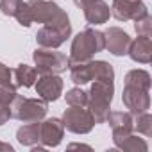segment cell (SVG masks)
<instances>
[{
	"label": "cell",
	"instance_id": "obj_25",
	"mask_svg": "<svg viewBox=\"0 0 152 152\" xmlns=\"http://www.w3.org/2000/svg\"><path fill=\"white\" fill-rule=\"evenodd\" d=\"M134 31H136L138 36L150 38L152 36V18H150V15H145L143 18L134 20Z\"/></svg>",
	"mask_w": 152,
	"mask_h": 152
},
{
	"label": "cell",
	"instance_id": "obj_29",
	"mask_svg": "<svg viewBox=\"0 0 152 152\" xmlns=\"http://www.w3.org/2000/svg\"><path fill=\"white\" fill-rule=\"evenodd\" d=\"M9 118H13V116H11V109H9V107H4V106H0V125L7 124Z\"/></svg>",
	"mask_w": 152,
	"mask_h": 152
},
{
	"label": "cell",
	"instance_id": "obj_14",
	"mask_svg": "<svg viewBox=\"0 0 152 152\" xmlns=\"http://www.w3.org/2000/svg\"><path fill=\"white\" fill-rule=\"evenodd\" d=\"M16 140H18L20 145H23V147H31L34 152L45 148V147L41 145V140H39V122H29V124H23V125L16 131Z\"/></svg>",
	"mask_w": 152,
	"mask_h": 152
},
{
	"label": "cell",
	"instance_id": "obj_6",
	"mask_svg": "<svg viewBox=\"0 0 152 152\" xmlns=\"http://www.w3.org/2000/svg\"><path fill=\"white\" fill-rule=\"evenodd\" d=\"M61 120L64 129L73 134H88L95 127L93 115L86 106H70L68 109H64V115Z\"/></svg>",
	"mask_w": 152,
	"mask_h": 152
},
{
	"label": "cell",
	"instance_id": "obj_7",
	"mask_svg": "<svg viewBox=\"0 0 152 152\" xmlns=\"http://www.w3.org/2000/svg\"><path fill=\"white\" fill-rule=\"evenodd\" d=\"M109 9L111 16H115L118 22H134L148 15V7L143 4V0H113Z\"/></svg>",
	"mask_w": 152,
	"mask_h": 152
},
{
	"label": "cell",
	"instance_id": "obj_8",
	"mask_svg": "<svg viewBox=\"0 0 152 152\" xmlns=\"http://www.w3.org/2000/svg\"><path fill=\"white\" fill-rule=\"evenodd\" d=\"M31 11H32V22L38 23H54L64 16H68L57 4H54L52 0H31L29 2Z\"/></svg>",
	"mask_w": 152,
	"mask_h": 152
},
{
	"label": "cell",
	"instance_id": "obj_13",
	"mask_svg": "<svg viewBox=\"0 0 152 152\" xmlns=\"http://www.w3.org/2000/svg\"><path fill=\"white\" fill-rule=\"evenodd\" d=\"M127 54L134 63L148 64L152 59V39L147 36H138L136 39H131Z\"/></svg>",
	"mask_w": 152,
	"mask_h": 152
},
{
	"label": "cell",
	"instance_id": "obj_9",
	"mask_svg": "<svg viewBox=\"0 0 152 152\" xmlns=\"http://www.w3.org/2000/svg\"><path fill=\"white\" fill-rule=\"evenodd\" d=\"M122 102L132 116L140 115V113H145V111L150 109V91L125 84L124 93H122Z\"/></svg>",
	"mask_w": 152,
	"mask_h": 152
},
{
	"label": "cell",
	"instance_id": "obj_22",
	"mask_svg": "<svg viewBox=\"0 0 152 152\" xmlns=\"http://www.w3.org/2000/svg\"><path fill=\"white\" fill-rule=\"evenodd\" d=\"M132 127H134L140 134H143V136H152V116H150V113L145 111V113L134 115Z\"/></svg>",
	"mask_w": 152,
	"mask_h": 152
},
{
	"label": "cell",
	"instance_id": "obj_23",
	"mask_svg": "<svg viewBox=\"0 0 152 152\" xmlns=\"http://www.w3.org/2000/svg\"><path fill=\"white\" fill-rule=\"evenodd\" d=\"M64 99H66L68 106H86L88 104V91H84L83 88H72L70 91H66Z\"/></svg>",
	"mask_w": 152,
	"mask_h": 152
},
{
	"label": "cell",
	"instance_id": "obj_11",
	"mask_svg": "<svg viewBox=\"0 0 152 152\" xmlns=\"http://www.w3.org/2000/svg\"><path fill=\"white\" fill-rule=\"evenodd\" d=\"M34 86H36L38 97L47 102H56L63 93V79L56 73L39 75V79H36Z\"/></svg>",
	"mask_w": 152,
	"mask_h": 152
},
{
	"label": "cell",
	"instance_id": "obj_5",
	"mask_svg": "<svg viewBox=\"0 0 152 152\" xmlns=\"http://www.w3.org/2000/svg\"><path fill=\"white\" fill-rule=\"evenodd\" d=\"M34 64H36V72L39 75H47V73H63L68 68V57L63 52H57L56 48H43L38 47L32 54Z\"/></svg>",
	"mask_w": 152,
	"mask_h": 152
},
{
	"label": "cell",
	"instance_id": "obj_21",
	"mask_svg": "<svg viewBox=\"0 0 152 152\" xmlns=\"http://www.w3.org/2000/svg\"><path fill=\"white\" fill-rule=\"evenodd\" d=\"M93 64V81H115V70L107 61H91Z\"/></svg>",
	"mask_w": 152,
	"mask_h": 152
},
{
	"label": "cell",
	"instance_id": "obj_18",
	"mask_svg": "<svg viewBox=\"0 0 152 152\" xmlns=\"http://www.w3.org/2000/svg\"><path fill=\"white\" fill-rule=\"evenodd\" d=\"M113 143L116 148H120L124 152H147L148 150L147 141L143 138L134 136L132 132L125 134V136H113Z\"/></svg>",
	"mask_w": 152,
	"mask_h": 152
},
{
	"label": "cell",
	"instance_id": "obj_4",
	"mask_svg": "<svg viewBox=\"0 0 152 152\" xmlns=\"http://www.w3.org/2000/svg\"><path fill=\"white\" fill-rule=\"evenodd\" d=\"M72 36V23L70 18L64 16L54 23H45L36 32V43L43 48H59L68 38Z\"/></svg>",
	"mask_w": 152,
	"mask_h": 152
},
{
	"label": "cell",
	"instance_id": "obj_26",
	"mask_svg": "<svg viewBox=\"0 0 152 152\" xmlns=\"http://www.w3.org/2000/svg\"><path fill=\"white\" fill-rule=\"evenodd\" d=\"M0 86L9 88V90H16L15 77H13V70L9 66H6L4 63H0Z\"/></svg>",
	"mask_w": 152,
	"mask_h": 152
},
{
	"label": "cell",
	"instance_id": "obj_12",
	"mask_svg": "<svg viewBox=\"0 0 152 152\" xmlns=\"http://www.w3.org/2000/svg\"><path fill=\"white\" fill-rule=\"evenodd\" d=\"M104 38H106V47H104V50L111 52V54L116 56V57L127 54L129 45H131V36H129L124 29H120V27H109V29L104 32Z\"/></svg>",
	"mask_w": 152,
	"mask_h": 152
},
{
	"label": "cell",
	"instance_id": "obj_3",
	"mask_svg": "<svg viewBox=\"0 0 152 152\" xmlns=\"http://www.w3.org/2000/svg\"><path fill=\"white\" fill-rule=\"evenodd\" d=\"M48 113V102L43 99H27L23 95H16L11 106V116L29 124V122H41Z\"/></svg>",
	"mask_w": 152,
	"mask_h": 152
},
{
	"label": "cell",
	"instance_id": "obj_16",
	"mask_svg": "<svg viewBox=\"0 0 152 152\" xmlns=\"http://www.w3.org/2000/svg\"><path fill=\"white\" fill-rule=\"evenodd\" d=\"M84 18L90 25H102L109 20L111 16V9L104 0H95V2L88 4L84 9Z\"/></svg>",
	"mask_w": 152,
	"mask_h": 152
},
{
	"label": "cell",
	"instance_id": "obj_17",
	"mask_svg": "<svg viewBox=\"0 0 152 152\" xmlns=\"http://www.w3.org/2000/svg\"><path fill=\"white\" fill-rule=\"evenodd\" d=\"M91 61H93V59H91ZM91 61H84V63H68L72 83H75L77 86H84V84H88V83L93 81V64H91Z\"/></svg>",
	"mask_w": 152,
	"mask_h": 152
},
{
	"label": "cell",
	"instance_id": "obj_31",
	"mask_svg": "<svg viewBox=\"0 0 152 152\" xmlns=\"http://www.w3.org/2000/svg\"><path fill=\"white\" fill-rule=\"evenodd\" d=\"M15 148L9 145V143H4V141H0V152H13Z\"/></svg>",
	"mask_w": 152,
	"mask_h": 152
},
{
	"label": "cell",
	"instance_id": "obj_10",
	"mask_svg": "<svg viewBox=\"0 0 152 152\" xmlns=\"http://www.w3.org/2000/svg\"><path fill=\"white\" fill-rule=\"evenodd\" d=\"M64 136V125L61 118H43L39 122V140L45 148L48 147H57L63 141Z\"/></svg>",
	"mask_w": 152,
	"mask_h": 152
},
{
	"label": "cell",
	"instance_id": "obj_15",
	"mask_svg": "<svg viewBox=\"0 0 152 152\" xmlns=\"http://www.w3.org/2000/svg\"><path fill=\"white\" fill-rule=\"evenodd\" d=\"M132 115L129 111H109L106 122L109 124L113 136H125L134 131L132 127Z\"/></svg>",
	"mask_w": 152,
	"mask_h": 152
},
{
	"label": "cell",
	"instance_id": "obj_2",
	"mask_svg": "<svg viewBox=\"0 0 152 152\" xmlns=\"http://www.w3.org/2000/svg\"><path fill=\"white\" fill-rule=\"evenodd\" d=\"M113 95H115V81H95L88 91V104L86 107L90 109V113L93 115L95 124H104L109 109H111V102H113Z\"/></svg>",
	"mask_w": 152,
	"mask_h": 152
},
{
	"label": "cell",
	"instance_id": "obj_1",
	"mask_svg": "<svg viewBox=\"0 0 152 152\" xmlns=\"http://www.w3.org/2000/svg\"><path fill=\"white\" fill-rule=\"evenodd\" d=\"M106 47V38L102 31H97L93 27L84 29L83 32H79L72 41V48H70V56H68V63H84V61H91L95 54L102 52Z\"/></svg>",
	"mask_w": 152,
	"mask_h": 152
},
{
	"label": "cell",
	"instance_id": "obj_28",
	"mask_svg": "<svg viewBox=\"0 0 152 152\" xmlns=\"http://www.w3.org/2000/svg\"><path fill=\"white\" fill-rule=\"evenodd\" d=\"M20 4L22 0H0V11H2L4 16H15Z\"/></svg>",
	"mask_w": 152,
	"mask_h": 152
},
{
	"label": "cell",
	"instance_id": "obj_30",
	"mask_svg": "<svg viewBox=\"0 0 152 152\" xmlns=\"http://www.w3.org/2000/svg\"><path fill=\"white\" fill-rule=\"evenodd\" d=\"M91 2H95V0H73V4L77 6V7H81V9H84L88 4H91Z\"/></svg>",
	"mask_w": 152,
	"mask_h": 152
},
{
	"label": "cell",
	"instance_id": "obj_32",
	"mask_svg": "<svg viewBox=\"0 0 152 152\" xmlns=\"http://www.w3.org/2000/svg\"><path fill=\"white\" fill-rule=\"evenodd\" d=\"M68 148H90V145H83V143H72V145H68Z\"/></svg>",
	"mask_w": 152,
	"mask_h": 152
},
{
	"label": "cell",
	"instance_id": "obj_27",
	"mask_svg": "<svg viewBox=\"0 0 152 152\" xmlns=\"http://www.w3.org/2000/svg\"><path fill=\"white\" fill-rule=\"evenodd\" d=\"M16 90H9V88H4V86H0V106H4V107H9L13 106L15 99H16Z\"/></svg>",
	"mask_w": 152,
	"mask_h": 152
},
{
	"label": "cell",
	"instance_id": "obj_19",
	"mask_svg": "<svg viewBox=\"0 0 152 152\" xmlns=\"http://www.w3.org/2000/svg\"><path fill=\"white\" fill-rule=\"evenodd\" d=\"M13 77H15L16 88H32L36 84V79H38V72L34 66L22 63L13 70Z\"/></svg>",
	"mask_w": 152,
	"mask_h": 152
},
{
	"label": "cell",
	"instance_id": "obj_24",
	"mask_svg": "<svg viewBox=\"0 0 152 152\" xmlns=\"http://www.w3.org/2000/svg\"><path fill=\"white\" fill-rule=\"evenodd\" d=\"M15 18L22 27H31L32 25V11H31L29 2H23L22 0V4L18 6V9L15 13Z\"/></svg>",
	"mask_w": 152,
	"mask_h": 152
},
{
	"label": "cell",
	"instance_id": "obj_20",
	"mask_svg": "<svg viewBox=\"0 0 152 152\" xmlns=\"http://www.w3.org/2000/svg\"><path fill=\"white\" fill-rule=\"evenodd\" d=\"M125 84L150 91V73L147 70H140V68L131 70L125 73Z\"/></svg>",
	"mask_w": 152,
	"mask_h": 152
}]
</instances>
